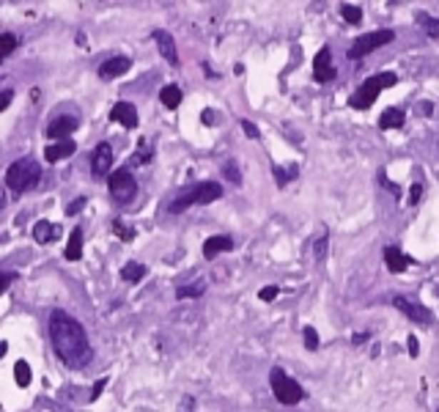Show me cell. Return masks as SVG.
Masks as SVG:
<instances>
[{
	"mask_svg": "<svg viewBox=\"0 0 439 412\" xmlns=\"http://www.w3.org/2000/svg\"><path fill=\"white\" fill-rule=\"evenodd\" d=\"M110 121H118L123 129H135L138 126V110L132 108L129 102H116L110 110Z\"/></svg>",
	"mask_w": 439,
	"mask_h": 412,
	"instance_id": "obj_13",
	"label": "cell"
},
{
	"mask_svg": "<svg viewBox=\"0 0 439 412\" xmlns=\"http://www.w3.org/2000/svg\"><path fill=\"white\" fill-rule=\"evenodd\" d=\"M393 305H395V311H401L406 319H412V322H420V324H431V311L425 308V305L415 303V300H409L404 294H395L393 297Z\"/></svg>",
	"mask_w": 439,
	"mask_h": 412,
	"instance_id": "obj_8",
	"label": "cell"
},
{
	"mask_svg": "<svg viewBox=\"0 0 439 412\" xmlns=\"http://www.w3.org/2000/svg\"><path fill=\"white\" fill-rule=\"evenodd\" d=\"M393 39H395V34H393V31H387V28H382V31H373V34H363V36H357L354 41H351L349 58L351 61H360V58L370 55L373 50H379V47L390 44Z\"/></svg>",
	"mask_w": 439,
	"mask_h": 412,
	"instance_id": "obj_6",
	"label": "cell"
},
{
	"mask_svg": "<svg viewBox=\"0 0 439 412\" xmlns=\"http://www.w3.org/2000/svg\"><path fill=\"white\" fill-rule=\"evenodd\" d=\"M50 341H53L55 355L69 368H83L94 355L83 324L77 322L74 316H69L66 311H53L50 313Z\"/></svg>",
	"mask_w": 439,
	"mask_h": 412,
	"instance_id": "obj_1",
	"label": "cell"
},
{
	"mask_svg": "<svg viewBox=\"0 0 439 412\" xmlns=\"http://www.w3.org/2000/svg\"><path fill=\"white\" fill-rule=\"evenodd\" d=\"M217 198H223V187H220L217 181H198V184H187V187H181V193L168 204V212H171V215H181V212L190 209V206L211 204V201H217Z\"/></svg>",
	"mask_w": 439,
	"mask_h": 412,
	"instance_id": "obj_2",
	"label": "cell"
},
{
	"mask_svg": "<svg viewBox=\"0 0 439 412\" xmlns=\"http://www.w3.org/2000/svg\"><path fill=\"white\" fill-rule=\"evenodd\" d=\"M58 236H61V228H58L55 223H50V220H39L34 226V239L39 245H50V242H55Z\"/></svg>",
	"mask_w": 439,
	"mask_h": 412,
	"instance_id": "obj_17",
	"label": "cell"
},
{
	"mask_svg": "<svg viewBox=\"0 0 439 412\" xmlns=\"http://www.w3.org/2000/svg\"><path fill=\"white\" fill-rule=\"evenodd\" d=\"M83 206H86V198H77V201H71L69 206H66V215H77Z\"/></svg>",
	"mask_w": 439,
	"mask_h": 412,
	"instance_id": "obj_36",
	"label": "cell"
},
{
	"mask_svg": "<svg viewBox=\"0 0 439 412\" xmlns=\"http://www.w3.org/2000/svg\"><path fill=\"white\" fill-rule=\"evenodd\" d=\"M340 14H343V19L351 22V25H360V22H363V9H360V6L343 3V6H340Z\"/></svg>",
	"mask_w": 439,
	"mask_h": 412,
	"instance_id": "obj_25",
	"label": "cell"
},
{
	"mask_svg": "<svg viewBox=\"0 0 439 412\" xmlns=\"http://www.w3.org/2000/svg\"><path fill=\"white\" fill-rule=\"evenodd\" d=\"M3 53H0V58H9V55L14 53V47H17V36L14 34H3Z\"/></svg>",
	"mask_w": 439,
	"mask_h": 412,
	"instance_id": "obj_31",
	"label": "cell"
},
{
	"mask_svg": "<svg viewBox=\"0 0 439 412\" xmlns=\"http://www.w3.org/2000/svg\"><path fill=\"white\" fill-rule=\"evenodd\" d=\"M69 261H77L80 256H83V228L77 226V228H71L69 233V242H66V253H64Z\"/></svg>",
	"mask_w": 439,
	"mask_h": 412,
	"instance_id": "obj_20",
	"label": "cell"
},
{
	"mask_svg": "<svg viewBox=\"0 0 439 412\" xmlns=\"http://www.w3.org/2000/svg\"><path fill=\"white\" fill-rule=\"evenodd\" d=\"M113 231H116V236H118V239H123V242L135 239V228H126L121 220H116V223H113Z\"/></svg>",
	"mask_w": 439,
	"mask_h": 412,
	"instance_id": "obj_30",
	"label": "cell"
},
{
	"mask_svg": "<svg viewBox=\"0 0 439 412\" xmlns=\"http://www.w3.org/2000/svg\"><path fill=\"white\" fill-rule=\"evenodd\" d=\"M203 291H206V283H190V286L176 288V297L178 300H193V297H201Z\"/></svg>",
	"mask_w": 439,
	"mask_h": 412,
	"instance_id": "obj_23",
	"label": "cell"
},
{
	"mask_svg": "<svg viewBox=\"0 0 439 412\" xmlns=\"http://www.w3.org/2000/svg\"><path fill=\"white\" fill-rule=\"evenodd\" d=\"M404 119L406 113L401 108H387L382 116H379V126L382 129H398V126H404Z\"/></svg>",
	"mask_w": 439,
	"mask_h": 412,
	"instance_id": "obj_19",
	"label": "cell"
},
{
	"mask_svg": "<svg viewBox=\"0 0 439 412\" xmlns=\"http://www.w3.org/2000/svg\"><path fill=\"white\" fill-rule=\"evenodd\" d=\"M154 41H157L159 53H162V58L168 61V64H178V55H176V41L173 36L168 34V31H154Z\"/></svg>",
	"mask_w": 439,
	"mask_h": 412,
	"instance_id": "obj_16",
	"label": "cell"
},
{
	"mask_svg": "<svg viewBox=\"0 0 439 412\" xmlns=\"http://www.w3.org/2000/svg\"><path fill=\"white\" fill-rule=\"evenodd\" d=\"M269 385H272V393L275 398L286 404V407H291V404H299L302 398H305V391H302V385H299L294 376H288L283 368H272L269 371Z\"/></svg>",
	"mask_w": 439,
	"mask_h": 412,
	"instance_id": "obj_5",
	"label": "cell"
},
{
	"mask_svg": "<svg viewBox=\"0 0 439 412\" xmlns=\"http://www.w3.org/2000/svg\"><path fill=\"white\" fill-rule=\"evenodd\" d=\"M107 187H110V198H113L116 204H129L132 198L138 196V181H135V176H132L126 168L113 171L110 179H107Z\"/></svg>",
	"mask_w": 439,
	"mask_h": 412,
	"instance_id": "obj_7",
	"label": "cell"
},
{
	"mask_svg": "<svg viewBox=\"0 0 439 412\" xmlns=\"http://www.w3.org/2000/svg\"><path fill=\"white\" fill-rule=\"evenodd\" d=\"M437 412H439V410H437Z\"/></svg>",
	"mask_w": 439,
	"mask_h": 412,
	"instance_id": "obj_43",
	"label": "cell"
},
{
	"mask_svg": "<svg viewBox=\"0 0 439 412\" xmlns=\"http://www.w3.org/2000/svg\"><path fill=\"white\" fill-rule=\"evenodd\" d=\"M74 151H77V144H74V141H58V144H50L44 149V160L61 162V160H66V157H71Z\"/></svg>",
	"mask_w": 439,
	"mask_h": 412,
	"instance_id": "obj_15",
	"label": "cell"
},
{
	"mask_svg": "<svg viewBox=\"0 0 439 412\" xmlns=\"http://www.w3.org/2000/svg\"><path fill=\"white\" fill-rule=\"evenodd\" d=\"M302 338H305V346H308V349H318V333L313 327H305Z\"/></svg>",
	"mask_w": 439,
	"mask_h": 412,
	"instance_id": "obj_32",
	"label": "cell"
},
{
	"mask_svg": "<svg viewBox=\"0 0 439 412\" xmlns=\"http://www.w3.org/2000/svg\"><path fill=\"white\" fill-rule=\"evenodd\" d=\"M11 96H14V91H11V89L3 91V96H0V110H6L9 105H11Z\"/></svg>",
	"mask_w": 439,
	"mask_h": 412,
	"instance_id": "obj_37",
	"label": "cell"
},
{
	"mask_svg": "<svg viewBox=\"0 0 439 412\" xmlns=\"http://www.w3.org/2000/svg\"><path fill=\"white\" fill-rule=\"evenodd\" d=\"M313 77H316V83H330L335 77V66H333V53H330V47H321L313 58Z\"/></svg>",
	"mask_w": 439,
	"mask_h": 412,
	"instance_id": "obj_10",
	"label": "cell"
},
{
	"mask_svg": "<svg viewBox=\"0 0 439 412\" xmlns=\"http://www.w3.org/2000/svg\"><path fill=\"white\" fill-rule=\"evenodd\" d=\"M132 69V61L126 58V55H110L105 64L99 66V77L102 80H116V77H121Z\"/></svg>",
	"mask_w": 439,
	"mask_h": 412,
	"instance_id": "obj_11",
	"label": "cell"
},
{
	"mask_svg": "<svg viewBox=\"0 0 439 412\" xmlns=\"http://www.w3.org/2000/svg\"><path fill=\"white\" fill-rule=\"evenodd\" d=\"M39 179H41V165L34 157H22V160L11 162L9 171H6V187L14 190V193L34 190Z\"/></svg>",
	"mask_w": 439,
	"mask_h": 412,
	"instance_id": "obj_4",
	"label": "cell"
},
{
	"mask_svg": "<svg viewBox=\"0 0 439 412\" xmlns=\"http://www.w3.org/2000/svg\"><path fill=\"white\" fill-rule=\"evenodd\" d=\"M14 379H17L19 388H28V385H31L34 374H31V366H28L25 360H19L17 366H14Z\"/></svg>",
	"mask_w": 439,
	"mask_h": 412,
	"instance_id": "obj_24",
	"label": "cell"
},
{
	"mask_svg": "<svg viewBox=\"0 0 439 412\" xmlns=\"http://www.w3.org/2000/svg\"><path fill=\"white\" fill-rule=\"evenodd\" d=\"M385 264H387L390 272H395V275H398V272H404V269L412 264V258L404 256L398 248H385Z\"/></svg>",
	"mask_w": 439,
	"mask_h": 412,
	"instance_id": "obj_18",
	"label": "cell"
},
{
	"mask_svg": "<svg viewBox=\"0 0 439 412\" xmlns=\"http://www.w3.org/2000/svg\"><path fill=\"white\" fill-rule=\"evenodd\" d=\"M327 242H330L327 233H321L316 239V248H313V251H316V261H324V256H327Z\"/></svg>",
	"mask_w": 439,
	"mask_h": 412,
	"instance_id": "obj_33",
	"label": "cell"
},
{
	"mask_svg": "<svg viewBox=\"0 0 439 412\" xmlns=\"http://www.w3.org/2000/svg\"><path fill=\"white\" fill-rule=\"evenodd\" d=\"M297 165H291V168H288V171H283L281 165H275V179H278V184H281V187H286V181H291V179H297Z\"/></svg>",
	"mask_w": 439,
	"mask_h": 412,
	"instance_id": "obj_28",
	"label": "cell"
},
{
	"mask_svg": "<svg viewBox=\"0 0 439 412\" xmlns=\"http://www.w3.org/2000/svg\"><path fill=\"white\" fill-rule=\"evenodd\" d=\"M231 248H233V239L231 236H209L206 242H203V258L206 261H211V258H217L220 253H228Z\"/></svg>",
	"mask_w": 439,
	"mask_h": 412,
	"instance_id": "obj_14",
	"label": "cell"
},
{
	"mask_svg": "<svg viewBox=\"0 0 439 412\" xmlns=\"http://www.w3.org/2000/svg\"><path fill=\"white\" fill-rule=\"evenodd\" d=\"M278 294H281V288H278V286H266V288H261V291H258V297H261L263 303H272Z\"/></svg>",
	"mask_w": 439,
	"mask_h": 412,
	"instance_id": "obj_35",
	"label": "cell"
},
{
	"mask_svg": "<svg viewBox=\"0 0 439 412\" xmlns=\"http://www.w3.org/2000/svg\"><path fill=\"white\" fill-rule=\"evenodd\" d=\"M242 129H245L247 138H253V141H258L261 138V132H258V126L253 124V121H247V119H242Z\"/></svg>",
	"mask_w": 439,
	"mask_h": 412,
	"instance_id": "obj_34",
	"label": "cell"
},
{
	"mask_svg": "<svg viewBox=\"0 0 439 412\" xmlns=\"http://www.w3.org/2000/svg\"><path fill=\"white\" fill-rule=\"evenodd\" d=\"M398 83V74L395 72H379V74H373V77H368L360 89L351 94V99H349V105L354 110H368L373 102H376V96L382 94L385 89H393Z\"/></svg>",
	"mask_w": 439,
	"mask_h": 412,
	"instance_id": "obj_3",
	"label": "cell"
},
{
	"mask_svg": "<svg viewBox=\"0 0 439 412\" xmlns=\"http://www.w3.org/2000/svg\"><path fill=\"white\" fill-rule=\"evenodd\" d=\"M105 385H107V379H99V382L94 385V393H91V401H96V398H99V393L105 391Z\"/></svg>",
	"mask_w": 439,
	"mask_h": 412,
	"instance_id": "obj_40",
	"label": "cell"
},
{
	"mask_svg": "<svg viewBox=\"0 0 439 412\" xmlns=\"http://www.w3.org/2000/svg\"><path fill=\"white\" fill-rule=\"evenodd\" d=\"M382 181H385V187H387V193H393V196H395V198H398V196H401V190H398V184H393V181H390V179H387V176H385V174H382Z\"/></svg>",
	"mask_w": 439,
	"mask_h": 412,
	"instance_id": "obj_39",
	"label": "cell"
},
{
	"mask_svg": "<svg viewBox=\"0 0 439 412\" xmlns=\"http://www.w3.org/2000/svg\"><path fill=\"white\" fill-rule=\"evenodd\" d=\"M11 281H14V272H3V283H0V291H9Z\"/></svg>",
	"mask_w": 439,
	"mask_h": 412,
	"instance_id": "obj_41",
	"label": "cell"
},
{
	"mask_svg": "<svg viewBox=\"0 0 439 412\" xmlns=\"http://www.w3.org/2000/svg\"><path fill=\"white\" fill-rule=\"evenodd\" d=\"M146 272H148V269L143 267V264L132 261V264H126V267L121 269V278L126 281V283H141L143 278H146Z\"/></svg>",
	"mask_w": 439,
	"mask_h": 412,
	"instance_id": "obj_22",
	"label": "cell"
},
{
	"mask_svg": "<svg viewBox=\"0 0 439 412\" xmlns=\"http://www.w3.org/2000/svg\"><path fill=\"white\" fill-rule=\"evenodd\" d=\"M151 160H154V149H151V144H148V141H141V144H138V154L132 157V162L148 165Z\"/></svg>",
	"mask_w": 439,
	"mask_h": 412,
	"instance_id": "obj_26",
	"label": "cell"
},
{
	"mask_svg": "<svg viewBox=\"0 0 439 412\" xmlns=\"http://www.w3.org/2000/svg\"><path fill=\"white\" fill-rule=\"evenodd\" d=\"M110 165H113V149L107 141L102 144H96L94 149V154H91V174H94V179H110Z\"/></svg>",
	"mask_w": 439,
	"mask_h": 412,
	"instance_id": "obj_9",
	"label": "cell"
},
{
	"mask_svg": "<svg viewBox=\"0 0 439 412\" xmlns=\"http://www.w3.org/2000/svg\"><path fill=\"white\" fill-rule=\"evenodd\" d=\"M418 22L425 28V34L431 39H439V17H428V14H418Z\"/></svg>",
	"mask_w": 439,
	"mask_h": 412,
	"instance_id": "obj_27",
	"label": "cell"
},
{
	"mask_svg": "<svg viewBox=\"0 0 439 412\" xmlns=\"http://www.w3.org/2000/svg\"><path fill=\"white\" fill-rule=\"evenodd\" d=\"M77 129V119L74 116H58L47 124V138L53 141H69V135Z\"/></svg>",
	"mask_w": 439,
	"mask_h": 412,
	"instance_id": "obj_12",
	"label": "cell"
},
{
	"mask_svg": "<svg viewBox=\"0 0 439 412\" xmlns=\"http://www.w3.org/2000/svg\"><path fill=\"white\" fill-rule=\"evenodd\" d=\"M409 355H412V358H418V352H420V346H418V338H415V336H409Z\"/></svg>",
	"mask_w": 439,
	"mask_h": 412,
	"instance_id": "obj_42",
	"label": "cell"
},
{
	"mask_svg": "<svg viewBox=\"0 0 439 412\" xmlns=\"http://www.w3.org/2000/svg\"><path fill=\"white\" fill-rule=\"evenodd\" d=\"M420 198H423V184L418 181V184H412V196H409V201H412V204H418Z\"/></svg>",
	"mask_w": 439,
	"mask_h": 412,
	"instance_id": "obj_38",
	"label": "cell"
},
{
	"mask_svg": "<svg viewBox=\"0 0 439 412\" xmlns=\"http://www.w3.org/2000/svg\"><path fill=\"white\" fill-rule=\"evenodd\" d=\"M159 99H162V105L168 110H176L181 105V89L178 86H165V89L159 91Z\"/></svg>",
	"mask_w": 439,
	"mask_h": 412,
	"instance_id": "obj_21",
	"label": "cell"
},
{
	"mask_svg": "<svg viewBox=\"0 0 439 412\" xmlns=\"http://www.w3.org/2000/svg\"><path fill=\"white\" fill-rule=\"evenodd\" d=\"M223 174H226V179H228L231 184H242V171H239V165H236V162H233V160L226 162Z\"/></svg>",
	"mask_w": 439,
	"mask_h": 412,
	"instance_id": "obj_29",
	"label": "cell"
}]
</instances>
